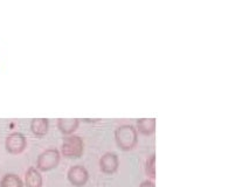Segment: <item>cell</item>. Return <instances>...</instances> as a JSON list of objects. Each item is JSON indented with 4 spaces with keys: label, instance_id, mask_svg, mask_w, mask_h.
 <instances>
[{
    "label": "cell",
    "instance_id": "3",
    "mask_svg": "<svg viewBox=\"0 0 249 187\" xmlns=\"http://www.w3.org/2000/svg\"><path fill=\"white\" fill-rule=\"evenodd\" d=\"M61 153L56 149L45 150L42 153L37 156L36 159V170L40 172H48L56 169L60 164Z\"/></svg>",
    "mask_w": 249,
    "mask_h": 187
},
{
    "label": "cell",
    "instance_id": "12",
    "mask_svg": "<svg viewBox=\"0 0 249 187\" xmlns=\"http://www.w3.org/2000/svg\"><path fill=\"white\" fill-rule=\"evenodd\" d=\"M145 173L149 178H156V154H151L145 163Z\"/></svg>",
    "mask_w": 249,
    "mask_h": 187
},
{
    "label": "cell",
    "instance_id": "10",
    "mask_svg": "<svg viewBox=\"0 0 249 187\" xmlns=\"http://www.w3.org/2000/svg\"><path fill=\"white\" fill-rule=\"evenodd\" d=\"M137 132L150 136L156 132V119H137Z\"/></svg>",
    "mask_w": 249,
    "mask_h": 187
},
{
    "label": "cell",
    "instance_id": "1",
    "mask_svg": "<svg viewBox=\"0 0 249 187\" xmlns=\"http://www.w3.org/2000/svg\"><path fill=\"white\" fill-rule=\"evenodd\" d=\"M115 140L122 151H131L138 143V132L135 126L123 124L116 129Z\"/></svg>",
    "mask_w": 249,
    "mask_h": 187
},
{
    "label": "cell",
    "instance_id": "6",
    "mask_svg": "<svg viewBox=\"0 0 249 187\" xmlns=\"http://www.w3.org/2000/svg\"><path fill=\"white\" fill-rule=\"evenodd\" d=\"M120 168V159L117 154L112 152H107L100 159V169L103 173L114 174Z\"/></svg>",
    "mask_w": 249,
    "mask_h": 187
},
{
    "label": "cell",
    "instance_id": "9",
    "mask_svg": "<svg viewBox=\"0 0 249 187\" xmlns=\"http://www.w3.org/2000/svg\"><path fill=\"white\" fill-rule=\"evenodd\" d=\"M49 120L47 119H33L31 120V131L36 137H43L48 134Z\"/></svg>",
    "mask_w": 249,
    "mask_h": 187
},
{
    "label": "cell",
    "instance_id": "4",
    "mask_svg": "<svg viewBox=\"0 0 249 187\" xmlns=\"http://www.w3.org/2000/svg\"><path fill=\"white\" fill-rule=\"evenodd\" d=\"M27 139L21 132H12L6 137L5 140V149L11 154H20L26 150Z\"/></svg>",
    "mask_w": 249,
    "mask_h": 187
},
{
    "label": "cell",
    "instance_id": "13",
    "mask_svg": "<svg viewBox=\"0 0 249 187\" xmlns=\"http://www.w3.org/2000/svg\"><path fill=\"white\" fill-rule=\"evenodd\" d=\"M140 187H156V185H155V183L151 180H145L141 184Z\"/></svg>",
    "mask_w": 249,
    "mask_h": 187
},
{
    "label": "cell",
    "instance_id": "5",
    "mask_svg": "<svg viewBox=\"0 0 249 187\" xmlns=\"http://www.w3.org/2000/svg\"><path fill=\"white\" fill-rule=\"evenodd\" d=\"M67 178L69 183L75 187H83L88 183L89 180V173L87 169L82 165H75L71 166L68 170Z\"/></svg>",
    "mask_w": 249,
    "mask_h": 187
},
{
    "label": "cell",
    "instance_id": "11",
    "mask_svg": "<svg viewBox=\"0 0 249 187\" xmlns=\"http://www.w3.org/2000/svg\"><path fill=\"white\" fill-rule=\"evenodd\" d=\"M0 187H24V181L18 174L7 173L0 180Z\"/></svg>",
    "mask_w": 249,
    "mask_h": 187
},
{
    "label": "cell",
    "instance_id": "7",
    "mask_svg": "<svg viewBox=\"0 0 249 187\" xmlns=\"http://www.w3.org/2000/svg\"><path fill=\"white\" fill-rule=\"evenodd\" d=\"M80 125L79 119H57V129L65 136H71L77 130Z\"/></svg>",
    "mask_w": 249,
    "mask_h": 187
},
{
    "label": "cell",
    "instance_id": "2",
    "mask_svg": "<svg viewBox=\"0 0 249 187\" xmlns=\"http://www.w3.org/2000/svg\"><path fill=\"white\" fill-rule=\"evenodd\" d=\"M83 152H85V143L82 138L76 135L65 137L61 145V154L63 157L69 158V159H77L82 157Z\"/></svg>",
    "mask_w": 249,
    "mask_h": 187
},
{
    "label": "cell",
    "instance_id": "8",
    "mask_svg": "<svg viewBox=\"0 0 249 187\" xmlns=\"http://www.w3.org/2000/svg\"><path fill=\"white\" fill-rule=\"evenodd\" d=\"M42 184L43 180L41 172L37 171L36 168L31 166V168L26 171L24 185H26V187H42Z\"/></svg>",
    "mask_w": 249,
    "mask_h": 187
}]
</instances>
